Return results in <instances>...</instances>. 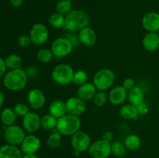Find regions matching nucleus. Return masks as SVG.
Wrapping results in <instances>:
<instances>
[{
	"mask_svg": "<svg viewBox=\"0 0 159 158\" xmlns=\"http://www.w3.org/2000/svg\"><path fill=\"white\" fill-rule=\"evenodd\" d=\"M102 139L107 141V142L111 143V141L113 140V133L110 131H106L105 133H103V134H102Z\"/></svg>",
	"mask_w": 159,
	"mask_h": 158,
	"instance_id": "obj_41",
	"label": "nucleus"
},
{
	"mask_svg": "<svg viewBox=\"0 0 159 158\" xmlns=\"http://www.w3.org/2000/svg\"><path fill=\"white\" fill-rule=\"evenodd\" d=\"M4 102H5V95H4V93L2 91V90L0 89V108L4 105Z\"/></svg>",
	"mask_w": 159,
	"mask_h": 158,
	"instance_id": "obj_43",
	"label": "nucleus"
},
{
	"mask_svg": "<svg viewBox=\"0 0 159 158\" xmlns=\"http://www.w3.org/2000/svg\"><path fill=\"white\" fill-rule=\"evenodd\" d=\"M143 47L149 52H154L159 48V36L158 33L148 32L142 40Z\"/></svg>",
	"mask_w": 159,
	"mask_h": 158,
	"instance_id": "obj_19",
	"label": "nucleus"
},
{
	"mask_svg": "<svg viewBox=\"0 0 159 158\" xmlns=\"http://www.w3.org/2000/svg\"><path fill=\"white\" fill-rule=\"evenodd\" d=\"M55 9L56 12L66 15L72 10V2L68 0H60L56 4Z\"/></svg>",
	"mask_w": 159,
	"mask_h": 158,
	"instance_id": "obj_31",
	"label": "nucleus"
},
{
	"mask_svg": "<svg viewBox=\"0 0 159 158\" xmlns=\"http://www.w3.org/2000/svg\"><path fill=\"white\" fill-rule=\"evenodd\" d=\"M24 2V0H10V4L12 7L19 8Z\"/></svg>",
	"mask_w": 159,
	"mask_h": 158,
	"instance_id": "obj_42",
	"label": "nucleus"
},
{
	"mask_svg": "<svg viewBox=\"0 0 159 158\" xmlns=\"http://www.w3.org/2000/svg\"><path fill=\"white\" fill-rule=\"evenodd\" d=\"M82 122L79 116L68 114L57 119L56 130L62 136H71L80 130Z\"/></svg>",
	"mask_w": 159,
	"mask_h": 158,
	"instance_id": "obj_3",
	"label": "nucleus"
},
{
	"mask_svg": "<svg viewBox=\"0 0 159 158\" xmlns=\"http://www.w3.org/2000/svg\"><path fill=\"white\" fill-rule=\"evenodd\" d=\"M97 88L95 85L91 82H87L84 85L79 86L77 90V96L85 102L92 100L97 92Z\"/></svg>",
	"mask_w": 159,
	"mask_h": 158,
	"instance_id": "obj_18",
	"label": "nucleus"
},
{
	"mask_svg": "<svg viewBox=\"0 0 159 158\" xmlns=\"http://www.w3.org/2000/svg\"><path fill=\"white\" fill-rule=\"evenodd\" d=\"M23 155L17 146L6 143L0 147V158H22Z\"/></svg>",
	"mask_w": 159,
	"mask_h": 158,
	"instance_id": "obj_21",
	"label": "nucleus"
},
{
	"mask_svg": "<svg viewBox=\"0 0 159 158\" xmlns=\"http://www.w3.org/2000/svg\"><path fill=\"white\" fill-rule=\"evenodd\" d=\"M41 141L40 138L34 134L26 135L22 143L20 150L23 154H36L40 150Z\"/></svg>",
	"mask_w": 159,
	"mask_h": 158,
	"instance_id": "obj_11",
	"label": "nucleus"
},
{
	"mask_svg": "<svg viewBox=\"0 0 159 158\" xmlns=\"http://www.w3.org/2000/svg\"><path fill=\"white\" fill-rule=\"evenodd\" d=\"M57 123V119L50 113L43 115L40 117V125L41 128L45 130H52L56 129Z\"/></svg>",
	"mask_w": 159,
	"mask_h": 158,
	"instance_id": "obj_26",
	"label": "nucleus"
},
{
	"mask_svg": "<svg viewBox=\"0 0 159 158\" xmlns=\"http://www.w3.org/2000/svg\"><path fill=\"white\" fill-rule=\"evenodd\" d=\"M68 1H71V2H72L73 0H68Z\"/></svg>",
	"mask_w": 159,
	"mask_h": 158,
	"instance_id": "obj_46",
	"label": "nucleus"
},
{
	"mask_svg": "<svg viewBox=\"0 0 159 158\" xmlns=\"http://www.w3.org/2000/svg\"><path fill=\"white\" fill-rule=\"evenodd\" d=\"M122 86L127 90V91H129L130 90H131L134 87H135V81L134 80V78L132 77H127L125 80L123 81Z\"/></svg>",
	"mask_w": 159,
	"mask_h": 158,
	"instance_id": "obj_37",
	"label": "nucleus"
},
{
	"mask_svg": "<svg viewBox=\"0 0 159 158\" xmlns=\"http://www.w3.org/2000/svg\"><path fill=\"white\" fill-rule=\"evenodd\" d=\"M7 66L5 62V59L0 57V78L4 77L5 74L7 72Z\"/></svg>",
	"mask_w": 159,
	"mask_h": 158,
	"instance_id": "obj_40",
	"label": "nucleus"
},
{
	"mask_svg": "<svg viewBox=\"0 0 159 158\" xmlns=\"http://www.w3.org/2000/svg\"><path fill=\"white\" fill-rule=\"evenodd\" d=\"M30 106H28L27 105L24 103H22V102H19L16 103L13 106L12 109L15 112L16 115L17 116V117H22L23 118L26 115H27L30 112Z\"/></svg>",
	"mask_w": 159,
	"mask_h": 158,
	"instance_id": "obj_35",
	"label": "nucleus"
},
{
	"mask_svg": "<svg viewBox=\"0 0 159 158\" xmlns=\"http://www.w3.org/2000/svg\"><path fill=\"white\" fill-rule=\"evenodd\" d=\"M89 23V16L82 9H72L65 15V24L64 29L68 32H79Z\"/></svg>",
	"mask_w": 159,
	"mask_h": 158,
	"instance_id": "obj_2",
	"label": "nucleus"
},
{
	"mask_svg": "<svg viewBox=\"0 0 159 158\" xmlns=\"http://www.w3.org/2000/svg\"><path fill=\"white\" fill-rule=\"evenodd\" d=\"M144 99H145V93L144 89L138 85L134 87L127 93V100L129 101V103L135 106L144 102Z\"/></svg>",
	"mask_w": 159,
	"mask_h": 158,
	"instance_id": "obj_20",
	"label": "nucleus"
},
{
	"mask_svg": "<svg viewBox=\"0 0 159 158\" xmlns=\"http://www.w3.org/2000/svg\"><path fill=\"white\" fill-rule=\"evenodd\" d=\"M46 158H48V157H46Z\"/></svg>",
	"mask_w": 159,
	"mask_h": 158,
	"instance_id": "obj_48",
	"label": "nucleus"
},
{
	"mask_svg": "<svg viewBox=\"0 0 159 158\" xmlns=\"http://www.w3.org/2000/svg\"><path fill=\"white\" fill-rule=\"evenodd\" d=\"M93 100V103L96 107H102L107 104V101H108V95L104 91L98 90Z\"/></svg>",
	"mask_w": 159,
	"mask_h": 158,
	"instance_id": "obj_34",
	"label": "nucleus"
},
{
	"mask_svg": "<svg viewBox=\"0 0 159 158\" xmlns=\"http://www.w3.org/2000/svg\"><path fill=\"white\" fill-rule=\"evenodd\" d=\"M62 135L56 130L48 136L47 139V146L51 149H57L61 146Z\"/></svg>",
	"mask_w": 159,
	"mask_h": 158,
	"instance_id": "obj_29",
	"label": "nucleus"
},
{
	"mask_svg": "<svg viewBox=\"0 0 159 158\" xmlns=\"http://www.w3.org/2000/svg\"><path fill=\"white\" fill-rule=\"evenodd\" d=\"M1 136H2V129L0 128V138H1Z\"/></svg>",
	"mask_w": 159,
	"mask_h": 158,
	"instance_id": "obj_45",
	"label": "nucleus"
},
{
	"mask_svg": "<svg viewBox=\"0 0 159 158\" xmlns=\"http://www.w3.org/2000/svg\"><path fill=\"white\" fill-rule=\"evenodd\" d=\"M137 109H138V114L139 116H144V115L147 114L149 111V108L148 105L145 103V102H142V103L139 104L138 105H137Z\"/></svg>",
	"mask_w": 159,
	"mask_h": 158,
	"instance_id": "obj_38",
	"label": "nucleus"
},
{
	"mask_svg": "<svg viewBox=\"0 0 159 158\" xmlns=\"http://www.w3.org/2000/svg\"><path fill=\"white\" fill-rule=\"evenodd\" d=\"M91 143L90 136L88 133L82 130H79L71 136V145L75 151L82 153L89 150Z\"/></svg>",
	"mask_w": 159,
	"mask_h": 158,
	"instance_id": "obj_10",
	"label": "nucleus"
},
{
	"mask_svg": "<svg viewBox=\"0 0 159 158\" xmlns=\"http://www.w3.org/2000/svg\"><path fill=\"white\" fill-rule=\"evenodd\" d=\"M40 127V117L34 112H30L23 118V128L30 134L38 131Z\"/></svg>",
	"mask_w": 159,
	"mask_h": 158,
	"instance_id": "obj_14",
	"label": "nucleus"
},
{
	"mask_svg": "<svg viewBox=\"0 0 159 158\" xmlns=\"http://www.w3.org/2000/svg\"><path fill=\"white\" fill-rule=\"evenodd\" d=\"M26 131L23 127L16 124L6 126L4 130V138L6 143L11 145L20 146L24 138L26 137Z\"/></svg>",
	"mask_w": 159,
	"mask_h": 158,
	"instance_id": "obj_7",
	"label": "nucleus"
},
{
	"mask_svg": "<svg viewBox=\"0 0 159 158\" xmlns=\"http://www.w3.org/2000/svg\"><path fill=\"white\" fill-rule=\"evenodd\" d=\"M88 81L89 75L86 71H83V70H78V71H75L72 80V83H74L75 85L80 86V85L87 83Z\"/></svg>",
	"mask_w": 159,
	"mask_h": 158,
	"instance_id": "obj_33",
	"label": "nucleus"
},
{
	"mask_svg": "<svg viewBox=\"0 0 159 158\" xmlns=\"http://www.w3.org/2000/svg\"><path fill=\"white\" fill-rule=\"evenodd\" d=\"M115 81V74L112 70L102 68L97 71L93 77V84L99 91L109 90Z\"/></svg>",
	"mask_w": 159,
	"mask_h": 158,
	"instance_id": "obj_5",
	"label": "nucleus"
},
{
	"mask_svg": "<svg viewBox=\"0 0 159 158\" xmlns=\"http://www.w3.org/2000/svg\"><path fill=\"white\" fill-rule=\"evenodd\" d=\"M5 62L7 66V68L9 70L18 69L21 68L22 58L20 55L16 54H11L8 55L5 59Z\"/></svg>",
	"mask_w": 159,
	"mask_h": 158,
	"instance_id": "obj_28",
	"label": "nucleus"
},
{
	"mask_svg": "<svg viewBox=\"0 0 159 158\" xmlns=\"http://www.w3.org/2000/svg\"><path fill=\"white\" fill-rule=\"evenodd\" d=\"M49 24L55 29H61L65 27V15L55 12L50 15L48 19Z\"/></svg>",
	"mask_w": 159,
	"mask_h": 158,
	"instance_id": "obj_27",
	"label": "nucleus"
},
{
	"mask_svg": "<svg viewBox=\"0 0 159 158\" xmlns=\"http://www.w3.org/2000/svg\"><path fill=\"white\" fill-rule=\"evenodd\" d=\"M124 143L127 150L134 151L140 148L141 145V139L138 135L130 134L125 138Z\"/></svg>",
	"mask_w": 159,
	"mask_h": 158,
	"instance_id": "obj_25",
	"label": "nucleus"
},
{
	"mask_svg": "<svg viewBox=\"0 0 159 158\" xmlns=\"http://www.w3.org/2000/svg\"><path fill=\"white\" fill-rule=\"evenodd\" d=\"M22 158H39L37 154H23Z\"/></svg>",
	"mask_w": 159,
	"mask_h": 158,
	"instance_id": "obj_44",
	"label": "nucleus"
},
{
	"mask_svg": "<svg viewBox=\"0 0 159 158\" xmlns=\"http://www.w3.org/2000/svg\"><path fill=\"white\" fill-rule=\"evenodd\" d=\"M127 148L124 143L115 141L111 143V153L116 157H122L125 155Z\"/></svg>",
	"mask_w": 159,
	"mask_h": 158,
	"instance_id": "obj_32",
	"label": "nucleus"
},
{
	"mask_svg": "<svg viewBox=\"0 0 159 158\" xmlns=\"http://www.w3.org/2000/svg\"><path fill=\"white\" fill-rule=\"evenodd\" d=\"M17 119L15 112L11 108H6L0 113V120L5 126L14 125Z\"/></svg>",
	"mask_w": 159,
	"mask_h": 158,
	"instance_id": "obj_24",
	"label": "nucleus"
},
{
	"mask_svg": "<svg viewBox=\"0 0 159 158\" xmlns=\"http://www.w3.org/2000/svg\"><path fill=\"white\" fill-rule=\"evenodd\" d=\"M27 102L32 109L38 110L44 106L46 97L42 90L39 88L31 89L27 94Z\"/></svg>",
	"mask_w": 159,
	"mask_h": 158,
	"instance_id": "obj_13",
	"label": "nucleus"
},
{
	"mask_svg": "<svg viewBox=\"0 0 159 158\" xmlns=\"http://www.w3.org/2000/svg\"><path fill=\"white\" fill-rule=\"evenodd\" d=\"M28 77L26 71L22 68L9 70L2 77V83L6 89L12 91H19L26 88Z\"/></svg>",
	"mask_w": 159,
	"mask_h": 158,
	"instance_id": "obj_1",
	"label": "nucleus"
},
{
	"mask_svg": "<svg viewBox=\"0 0 159 158\" xmlns=\"http://www.w3.org/2000/svg\"><path fill=\"white\" fill-rule=\"evenodd\" d=\"M66 37L71 42V43H72L74 46H78V45L80 43V41H79V36L74 34V33L73 32H69V34H68V37Z\"/></svg>",
	"mask_w": 159,
	"mask_h": 158,
	"instance_id": "obj_39",
	"label": "nucleus"
},
{
	"mask_svg": "<svg viewBox=\"0 0 159 158\" xmlns=\"http://www.w3.org/2000/svg\"><path fill=\"white\" fill-rule=\"evenodd\" d=\"M54 57V54L51 49H49V48H40L37 52V58L40 63H49L53 60Z\"/></svg>",
	"mask_w": 159,
	"mask_h": 158,
	"instance_id": "obj_30",
	"label": "nucleus"
},
{
	"mask_svg": "<svg viewBox=\"0 0 159 158\" xmlns=\"http://www.w3.org/2000/svg\"><path fill=\"white\" fill-rule=\"evenodd\" d=\"M68 114L80 116L86 111L85 102L78 96L71 97L65 102Z\"/></svg>",
	"mask_w": 159,
	"mask_h": 158,
	"instance_id": "obj_12",
	"label": "nucleus"
},
{
	"mask_svg": "<svg viewBox=\"0 0 159 158\" xmlns=\"http://www.w3.org/2000/svg\"><path fill=\"white\" fill-rule=\"evenodd\" d=\"M48 113L52 115L57 119L67 114L66 104L61 99H55L53 101L48 108Z\"/></svg>",
	"mask_w": 159,
	"mask_h": 158,
	"instance_id": "obj_22",
	"label": "nucleus"
},
{
	"mask_svg": "<svg viewBox=\"0 0 159 158\" xmlns=\"http://www.w3.org/2000/svg\"><path fill=\"white\" fill-rule=\"evenodd\" d=\"M74 47L75 46H73L71 42L66 37L55 39L51 46V49L54 57L57 58L68 57L72 52Z\"/></svg>",
	"mask_w": 159,
	"mask_h": 158,
	"instance_id": "obj_6",
	"label": "nucleus"
},
{
	"mask_svg": "<svg viewBox=\"0 0 159 158\" xmlns=\"http://www.w3.org/2000/svg\"><path fill=\"white\" fill-rule=\"evenodd\" d=\"M120 115L123 119L127 120H134L139 116L137 107L130 103L122 105L120 109Z\"/></svg>",
	"mask_w": 159,
	"mask_h": 158,
	"instance_id": "obj_23",
	"label": "nucleus"
},
{
	"mask_svg": "<svg viewBox=\"0 0 159 158\" xmlns=\"http://www.w3.org/2000/svg\"><path fill=\"white\" fill-rule=\"evenodd\" d=\"M141 24L148 32L157 33L159 30V13L156 12H147L143 16Z\"/></svg>",
	"mask_w": 159,
	"mask_h": 158,
	"instance_id": "obj_15",
	"label": "nucleus"
},
{
	"mask_svg": "<svg viewBox=\"0 0 159 158\" xmlns=\"http://www.w3.org/2000/svg\"><path fill=\"white\" fill-rule=\"evenodd\" d=\"M127 93L128 91L121 85V86H116L111 88L108 94V100L112 105H121L125 102L127 99Z\"/></svg>",
	"mask_w": 159,
	"mask_h": 158,
	"instance_id": "obj_16",
	"label": "nucleus"
},
{
	"mask_svg": "<svg viewBox=\"0 0 159 158\" xmlns=\"http://www.w3.org/2000/svg\"><path fill=\"white\" fill-rule=\"evenodd\" d=\"M157 33H158V36H159V30H158V32H157Z\"/></svg>",
	"mask_w": 159,
	"mask_h": 158,
	"instance_id": "obj_47",
	"label": "nucleus"
},
{
	"mask_svg": "<svg viewBox=\"0 0 159 158\" xmlns=\"http://www.w3.org/2000/svg\"><path fill=\"white\" fill-rule=\"evenodd\" d=\"M75 71L72 67L67 64L56 65L51 72L53 81L61 85H67L72 83Z\"/></svg>",
	"mask_w": 159,
	"mask_h": 158,
	"instance_id": "obj_4",
	"label": "nucleus"
},
{
	"mask_svg": "<svg viewBox=\"0 0 159 158\" xmlns=\"http://www.w3.org/2000/svg\"><path fill=\"white\" fill-rule=\"evenodd\" d=\"M78 36L80 43L85 46H94L97 41V35L96 31L89 26H85L79 31Z\"/></svg>",
	"mask_w": 159,
	"mask_h": 158,
	"instance_id": "obj_17",
	"label": "nucleus"
},
{
	"mask_svg": "<svg viewBox=\"0 0 159 158\" xmlns=\"http://www.w3.org/2000/svg\"><path fill=\"white\" fill-rule=\"evenodd\" d=\"M29 35L33 44L41 46L48 41L49 38V30L43 23H35L31 27Z\"/></svg>",
	"mask_w": 159,
	"mask_h": 158,
	"instance_id": "obj_9",
	"label": "nucleus"
},
{
	"mask_svg": "<svg viewBox=\"0 0 159 158\" xmlns=\"http://www.w3.org/2000/svg\"><path fill=\"white\" fill-rule=\"evenodd\" d=\"M89 153L93 158H108L111 154V143L102 139L93 141L89 148Z\"/></svg>",
	"mask_w": 159,
	"mask_h": 158,
	"instance_id": "obj_8",
	"label": "nucleus"
},
{
	"mask_svg": "<svg viewBox=\"0 0 159 158\" xmlns=\"http://www.w3.org/2000/svg\"><path fill=\"white\" fill-rule=\"evenodd\" d=\"M0 113H1V112H0Z\"/></svg>",
	"mask_w": 159,
	"mask_h": 158,
	"instance_id": "obj_49",
	"label": "nucleus"
},
{
	"mask_svg": "<svg viewBox=\"0 0 159 158\" xmlns=\"http://www.w3.org/2000/svg\"><path fill=\"white\" fill-rule=\"evenodd\" d=\"M17 43H18V45L21 47H27L30 45L32 43V41H31V39L30 35H21L17 40Z\"/></svg>",
	"mask_w": 159,
	"mask_h": 158,
	"instance_id": "obj_36",
	"label": "nucleus"
}]
</instances>
